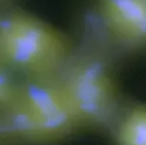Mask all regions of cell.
<instances>
[{
    "label": "cell",
    "instance_id": "cell-1",
    "mask_svg": "<svg viewBox=\"0 0 146 145\" xmlns=\"http://www.w3.org/2000/svg\"><path fill=\"white\" fill-rule=\"evenodd\" d=\"M66 55L63 37L37 18L14 12L0 20V58L7 62L46 75L58 69Z\"/></svg>",
    "mask_w": 146,
    "mask_h": 145
},
{
    "label": "cell",
    "instance_id": "cell-2",
    "mask_svg": "<svg viewBox=\"0 0 146 145\" xmlns=\"http://www.w3.org/2000/svg\"><path fill=\"white\" fill-rule=\"evenodd\" d=\"M13 100L9 125L24 135L60 136L81 123L62 85L30 83Z\"/></svg>",
    "mask_w": 146,
    "mask_h": 145
},
{
    "label": "cell",
    "instance_id": "cell-3",
    "mask_svg": "<svg viewBox=\"0 0 146 145\" xmlns=\"http://www.w3.org/2000/svg\"><path fill=\"white\" fill-rule=\"evenodd\" d=\"M62 87L81 122L104 124L113 116L115 89L102 62L86 60L77 63Z\"/></svg>",
    "mask_w": 146,
    "mask_h": 145
},
{
    "label": "cell",
    "instance_id": "cell-4",
    "mask_svg": "<svg viewBox=\"0 0 146 145\" xmlns=\"http://www.w3.org/2000/svg\"><path fill=\"white\" fill-rule=\"evenodd\" d=\"M100 14L117 39L130 47L146 46V0H98Z\"/></svg>",
    "mask_w": 146,
    "mask_h": 145
},
{
    "label": "cell",
    "instance_id": "cell-5",
    "mask_svg": "<svg viewBox=\"0 0 146 145\" xmlns=\"http://www.w3.org/2000/svg\"><path fill=\"white\" fill-rule=\"evenodd\" d=\"M120 145H146V108L132 109L118 129Z\"/></svg>",
    "mask_w": 146,
    "mask_h": 145
},
{
    "label": "cell",
    "instance_id": "cell-6",
    "mask_svg": "<svg viewBox=\"0 0 146 145\" xmlns=\"http://www.w3.org/2000/svg\"><path fill=\"white\" fill-rule=\"evenodd\" d=\"M16 91L14 90L11 80L9 79L5 69L0 65V103L11 101Z\"/></svg>",
    "mask_w": 146,
    "mask_h": 145
}]
</instances>
